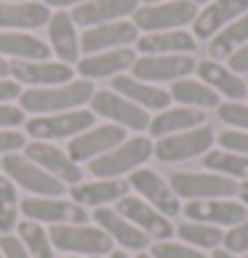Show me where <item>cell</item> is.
<instances>
[{
  "label": "cell",
  "mask_w": 248,
  "mask_h": 258,
  "mask_svg": "<svg viewBox=\"0 0 248 258\" xmlns=\"http://www.w3.org/2000/svg\"><path fill=\"white\" fill-rule=\"evenodd\" d=\"M96 91V83L75 78L64 85H48V88H22L16 104L27 117L32 114H59L70 109H83Z\"/></svg>",
  "instance_id": "6da1fadb"
},
{
  "label": "cell",
  "mask_w": 248,
  "mask_h": 258,
  "mask_svg": "<svg viewBox=\"0 0 248 258\" xmlns=\"http://www.w3.org/2000/svg\"><path fill=\"white\" fill-rule=\"evenodd\" d=\"M152 147H155V141L147 133L128 136L118 147H112L107 155L88 162L85 173H91V178H128L133 170L144 168L152 160Z\"/></svg>",
  "instance_id": "7a4b0ae2"
},
{
  "label": "cell",
  "mask_w": 248,
  "mask_h": 258,
  "mask_svg": "<svg viewBox=\"0 0 248 258\" xmlns=\"http://www.w3.org/2000/svg\"><path fill=\"white\" fill-rule=\"evenodd\" d=\"M96 114L88 107L83 109H70V112H59V114H32L24 120L22 133L27 141H51V144H67L72 141L78 133L88 131L91 125H96Z\"/></svg>",
  "instance_id": "3957f363"
},
{
  "label": "cell",
  "mask_w": 248,
  "mask_h": 258,
  "mask_svg": "<svg viewBox=\"0 0 248 258\" xmlns=\"http://www.w3.org/2000/svg\"><path fill=\"white\" fill-rule=\"evenodd\" d=\"M51 242L54 250L62 255H75V258H93L102 255L107 258L112 247L110 237L102 232L96 224L83 221V224H64V226H51Z\"/></svg>",
  "instance_id": "277c9868"
},
{
  "label": "cell",
  "mask_w": 248,
  "mask_h": 258,
  "mask_svg": "<svg viewBox=\"0 0 248 258\" xmlns=\"http://www.w3.org/2000/svg\"><path fill=\"white\" fill-rule=\"evenodd\" d=\"M0 173L11 178L19 192H24V197H64L67 195V186L62 181H56L43 168H37L30 157H24V152H11V155L0 157Z\"/></svg>",
  "instance_id": "5b68a950"
},
{
  "label": "cell",
  "mask_w": 248,
  "mask_h": 258,
  "mask_svg": "<svg viewBox=\"0 0 248 258\" xmlns=\"http://www.w3.org/2000/svg\"><path fill=\"white\" fill-rule=\"evenodd\" d=\"M88 109L96 114V120L112 122V125L128 131L131 136H136V133H147L150 117H152L150 112L136 107L133 101H128L126 96L115 93L112 88H96V91H93V96L88 101Z\"/></svg>",
  "instance_id": "8992f818"
},
{
  "label": "cell",
  "mask_w": 248,
  "mask_h": 258,
  "mask_svg": "<svg viewBox=\"0 0 248 258\" xmlns=\"http://www.w3.org/2000/svg\"><path fill=\"white\" fill-rule=\"evenodd\" d=\"M216 147V131L208 125H197L192 131H182L174 136L158 139L152 147V157L163 165H179V162L200 160L206 152H211Z\"/></svg>",
  "instance_id": "52a82bcc"
},
{
  "label": "cell",
  "mask_w": 248,
  "mask_h": 258,
  "mask_svg": "<svg viewBox=\"0 0 248 258\" xmlns=\"http://www.w3.org/2000/svg\"><path fill=\"white\" fill-rule=\"evenodd\" d=\"M168 184L182 203H200V200H222L235 197L237 184L211 170H174Z\"/></svg>",
  "instance_id": "ba28073f"
},
{
  "label": "cell",
  "mask_w": 248,
  "mask_h": 258,
  "mask_svg": "<svg viewBox=\"0 0 248 258\" xmlns=\"http://www.w3.org/2000/svg\"><path fill=\"white\" fill-rule=\"evenodd\" d=\"M197 3L192 0H166V3H152L139 6L131 22L136 24L139 35L147 32H171V30H184L195 22Z\"/></svg>",
  "instance_id": "9c48e42d"
},
{
  "label": "cell",
  "mask_w": 248,
  "mask_h": 258,
  "mask_svg": "<svg viewBox=\"0 0 248 258\" xmlns=\"http://www.w3.org/2000/svg\"><path fill=\"white\" fill-rule=\"evenodd\" d=\"M195 56L192 53H168V56H136L131 72L133 78L152 83V85H171L182 78L195 75Z\"/></svg>",
  "instance_id": "30bf717a"
},
{
  "label": "cell",
  "mask_w": 248,
  "mask_h": 258,
  "mask_svg": "<svg viewBox=\"0 0 248 258\" xmlns=\"http://www.w3.org/2000/svg\"><path fill=\"white\" fill-rule=\"evenodd\" d=\"M22 218L43 226H64L91 221V213L75 205L70 197H22Z\"/></svg>",
  "instance_id": "8fae6325"
},
{
  "label": "cell",
  "mask_w": 248,
  "mask_h": 258,
  "mask_svg": "<svg viewBox=\"0 0 248 258\" xmlns=\"http://www.w3.org/2000/svg\"><path fill=\"white\" fill-rule=\"evenodd\" d=\"M22 152H24V157H30L37 168H43L48 176L62 181L67 189L85 178V168L78 165V162L67 155V149L62 144H51V141H27Z\"/></svg>",
  "instance_id": "7c38bea8"
},
{
  "label": "cell",
  "mask_w": 248,
  "mask_h": 258,
  "mask_svg": "<svg viewBox=\"0 0 248 258\" xmlns=\"http://www.w3.org/2000/svg\"><path fill=\"white\" fill-rule=\"evenodd\" d=\"M128 186H131V195L141 197L147 205H152L155 210H160L163 216L174 218L182 213V200L174 195V189H171L168 178L160 176L155 168H139L133 170V173L126 178Z\"/></svg>",
  "instance_id": "4fadbf2b"
},
{
  "label": "cell",
  "mask_w": 248,
  "mask_h": 258,
  "mask_svg": "<svg viewBox=\"0 0 248 258\" xmlns=\"http://www.w3.org/2000/svg\"><path fill=\"white\" fill-rule=\"evenodd\" d=\"M128 136H131L128 131L112 125V122H96V125H91L88 131L78 133L72 141H67L64 149L78 165L85 168L88 162H93L102 155H107L112 147H118L120 141H126Z\"/></svg>",
  "instance_id": "5bb4252c"
},
{
  "label": "cell",
  "mask_w": 248,
  "mask_h": 258,
  "mask_svg": "<svg viewBox=\"0 0 248 258\" xmlns=\"http://www.w3.org/2000/svg\"><path fill=\"white\" fill-rule=\"evenodd\" d=\"M123 216L128 218V221L139 229L141 234L147 237L150 242H163V240H174L176 234V224L174 218L163 216L160 210H155L152 205H147L141 197L136 195H126L120 200V203L115 205Z\"/></svg>",
  "instance_id": "9a60e30c"
},
{
  "label": "cell",
  "mask_w": 248,
  "mask_h": 258,
  "mask_svg": "<svg viewBox=\"0 0 248 258\" xmlns=\"http://www.w3.org/2000/svg\"><path fill=\"white\" fill-rule=\"evenodd\" d=\"M126 195H131L126 178H83L67 189V197L88 213L96 208H115Z\"/></svg>",
  "instance_id": "2e32d148"
},
{
  "label": "cell",
  "mask_w": 248,
  "mask_h": 258,
  "mask_svg": "<svg viewBox=\"0 0 248 258\" xmlns=\"http://www.w3.org/2000/svg\"><path fill=\"white\" fill-rule=\"evenodd\" d=\"M91 224H96L102 232L110 237L112 247L126 250L131 255L133 253H144V250H150V245H152L118 208H96V210H91Z\"/></svg>",
  "instance_id": "e0dca14e"
},
{
  "label": "cell",
  "mask_w": 248,
  "mask_h": 258,
  "mask_svg": "<svg viewBox=\"0 0 248 258\" xmlns=\"http://www.w3.org/2000/svg\"><path fill=\"white\" fill-rule=\"evenodd\" d=\"M182 216L187 221H200L216 229H230L248 216V208L237 197L200 200V203H182Z\"/></svg>",
  "instance_id": "ac0fdd59"
},
{
  "label": "cell",
  "mask_w": 248,
  "mask_h": 258,
  "mask_svg": "<svg viewBox=\"0 0 248 258\" xmlns=\"http://www.w3.org/2000/svg\"><path fill=\"white\" fill-rule=\"evenodd\" d=\"M8 78L19 83L22 88H48V85H64L75 80V67L56 61V59H43V61H11Z\"/></svg>",
  "instance_id": "d6986e66"
},
{
  "label": "cell",
  "mask_w": 248,
  "mask_h": 258,
  "mask_svg": "<svg viewBox=\"0 0 248 258\" xmlns=\"http://www.w3.org/2000/svg\"><path fill=\"white\" fill-rule=\"evenodd\" d=\"M45 43H48L51 56L56 61H64L70 67L80 61V32L70 11H51V19L45 24Z\"/></svg>",
  "instance_id": "ffe728a7"
},
{
  "label": "cell",
  "mask_w": 248,
  "mask_h": 258,
  "mask_svg": "<svg viewBox=\"0 0 248 258\" xmlns=\"http://www.w3.org/2000/svg\"><path fill=\"white\" fill-rule=\"evenodd\" d=\"M139 40V30L131 19L123 22H110L99 27H88L80 32V51L85 53H102V51H118V48H131Z\"/></svg>",
  "instance_id": "44dd1931"
},
{
  "label": "cell",
  "mask_w": 248,
  "mask_h": 258,
  "mask_svg": "<svg viewBox=\"0 0 248 258\" xmlns=\"http://www.w3.org/2000/svg\"><path fill=\"white\" fill-rule=\"evenodd\" d=\"M133 61H136V51L133 48H118V51H102V53H85L80 61L75 64V78L83 80H112L118 75L131 72Z\"/></svg>",
  "instance_id": "7402d4cb"
},
{
  "label": "cell",
  "mask_w": 248,
  "mask_h": 258,
  "mask_svg": "<svg viewBox=\"0 0 248 258\" xmlns=\"http://www.w3.org/2000/svg\"><path fill=\"white\" fill-rule=\"evenodd\" d=\"M248 14V0H211L203 8H197V16L192 22L195 40H211L216 32H222L227 24Z\"/></svg>",
  "instance_id": "603a6c76"
},
{
  "label": "cell",
  "mask_w": 248,
  "mask_h": 258,
  "mask_svg": "<svg viewBox=\"0 0 248 258\" xmlns=\"http://www.w3.org/2000/svg\"><path fill=\"white\" fill-rule=\"evenodd\" d=\"M197 80H203L214 93H219L222 101H245L248 99V83L235 75L224 61H214V59H203L195 67Z\"/></svg>",
  "instance_id": "cb8c5ba5"
},
{
  "label": "cell",
  "mask_w": 248,
  "mask_h": 258,
  "mask_svg": "<svg viewBox=\"0 0 248 258\" xmlns=\"http://www.w3.org/2000/svg\"><path fill=\"white\" fill-rule=\"evenodd\" d=\"M141 3L139 0H85L83 6L72 8L70 16L72 22L88 30V27H99V24H110V22H123L136 14V8Z\"/></svg>",
  "instance_id": "d4e9b609"
},
{
  "label": "cell",
  "mask_w": 248,
  "mask_h": 258,
  "mask_svg": "<svg viewBox=\"0 0 248 258\" xmlns=\"http://www.w3.org/2000/svg\"><path fill=\"white\" fill-rule=\"evenodd\" d=\"M51 8L40 0L0 3V32H35L48 24Z\"/></svg>",
  "instance_id": "484cf974"
},
{
  "label": "cell",
  "mask_w": 248,
  "mask_h": 258,
  "mask_svg": "<svg viewBox=\"0 0 248 258\" xmlns=\"http://www.w3.org/2000/svg\"><path fill=\"white\" fill-rule=\"evenodd\" d=\"M110 88L120 93V96H126L128 101H133L136 107H141L144 112L155 114L160 109L171 107V96H168V88L163 85H152V83H144L139 78H133V75H118V78L110 80Z\"/></svg>",
  "instance_id": "4316f807"
},
{
  "label": "cell",
  "mask_w": 248,
  "mask_h": 258,
  "mask_svg": "<svg viewBox=\"0 0 248 258\" xmlns=\"http://www.w3.org/2000/svg\"><path fill=\"white\" fill-rule=\"evenodd\" d=\"M206 114L203 109H192V107H179V104H171V107L155 112L150 117V128H147V136L152 141L158 139H166V136H174V133H182V131H192L197 125H206Z\"/></svg>",
  "instance_id": "83f0119b"
},
{
  "label": "cell",
  "mask_w": 248,
  "mask_h": 258,
  "mask_svg": "<svg viewBox=\"0 0 248 258\" xmlns=\"http://www.w3.org/2000/svg\"><path fill=\"white\" fill-rule=\"evenodd\" d=\"M139 56H168V53H192L197 48V40L192 32L187 30H171V32H147L139 35V40L133 43Z\"/></svg>",
  "instance_id": "f1b7e54d"
},
{
  "label": "cell",
  "mask_w": 248,
  "mask_h": 258,
  "mask_svg": "<svg viewBox=\"0 0 248 258\" xmlns=\"http://www.w3.org/2000/svg\"><path fill=\"white\" fill-rule=\"evenodd\" d=\"M0 56L6 61H43L51 59V48L35 32H0Z\"/></svg>",
  "instance_id": "f546056e"
},
{
  "label": "cell",
  "mask_w": 248,
  "mask_h": 258,
  "mask_svg": "<svg viewBox=\"0 0 248 258\" xmlns=\"http://www.w3.org/2000/svg\"><path fill=\"white\" fill-rule=\"evenodd\" d=\"M168 96H171V104H179V107H192V109H203V112H211L216 109L222 99L219 93H214L203 80L197 78H182L176 83L168 85Z\"/></svg>",
  "instance_id": "4dcf8cb0"
},
{
  "label": "cell",
  "mask_w": 248,
  "mask_h": 258,
  "mask_svg": "<svg viewBox=\"0 0 248 258\" xmlns=\"http://www.w3.org/2000/svg\"><path fill=\"white\" fill-rule=\"evenodd\" d=\"M243 43H248V14L235 19L232 24H227L222 32H216L211 40H208V59L227 61Z\"/></svg>",
  "instance_id": "1f68e13d"
},
{
  "label": "cell",
  "mask_w": 248,
  "mask_h": 258,
  "mask_svg": "<svg viewBox=\"0 0 248 258\" xmlns=\"http://www.w3.org/2000/svg\"><path fill=\"white\" fill-rule=\"evenodd\" d=\"M200 162H203V170L219 173V176L235 181V184H245L248 181V157H240V155H232L227 149L214 147L211 152H206L200 157Z\"/></svg>",
  "instance_id": "d6a6232c"
},
{
  "label": "cell",
  "mask_w": 248,
  "mask_h": 258,
  "mask_svg": "<svg viewBox=\"0 0 248 258\" xmlns=\"http://www.w3.org/2000/svg\"><path fill=\"white\" fill-rule=\"evenodd\" d=\"M179 242H184L195 250H203V253H211L216 247H222L224 242V229H216V226H208V224H200V221H184L176 224V234Z\"/></svg>",
  "instance_id": "836d02e7"
},
{
  "label": "cell",
  "mask_w": 248,
  "mask_h": 258,
  "mask_svg": "<svg viewBox=\"0 0 248 258\" xmlns=\"http://www.w3.org/2000/svg\"><path fill=\"white\" fill-rule=\"evenodd\" d=\"M14 234L19 237V242L27 247V253H30L32 258H56V250H54V242H51L48 226L22 218V221L16 224Z\"/></svg>",
  "instance_id": "e575fe53"
},
{
  "label": "cell",
  "mask_w": 248,
  "mask_h": 258,
  "mask_svg": "<svg viewBox=\"0 0 248 258\" xmlns=\"http://www.w3.org/2000/svg\"><path fill=\"white\" fill-rule=\"evenodd\" d=\"M22 221V192L11 178L0 173V234H14Z\"/></svg>",
  "instance_id": "d590c367"
},
{
  "label": "cell",
  "mask_w": 248,
  "mask_h": 258,
  "mask_svg": "<svg viewBox=\"0 0 248 258\" xmlns=\"http://www.w3.org/2000/svg\"><path fill=\"white\" fill-rule=\"evenodd\" d=\"M216 117L232 131H248V101H222L216 107Z\"/></svg>",
  "instance_id": "8d00e7d4"
},
{
  "label": "cell",
  "mask_w": 248,
  "mask_h": 258,
  "mask_svg": "<svg viewBox=\"0 0 248 258\" xmlns=\"http://www.w3.org/2000/svg\"><path fill=\"white\" fill-rule=\"evenodd\" d=\"M150 255L152 258H208V253L195 250L179 240H163V242H152L150 245Z\"/></svg>",
  "instance_id": "74e56055"
},
{
  "label": "cell",
  "mask_w": 248,
  "mask_h": 258,
  "mask_svg": "<svg viewBox=\"0 0 248 258\" xmlns=\"http://www.w3.org/2000/svg\"><path fill=\"white\" fill-rule=\"evenodd\" d=\"M224 250H230L235 255H248V216L240 224H235L230 229H224Z\"/></svg>",
  "instance_id": "f35d334b"
},
{
  "label": "cell",
  "mask_w": 248,
  "mask_h": 258,
  "mask_svg": "<svg viewBox=\"0 0 248 258\" xmlns=\"http://www.w3.org/2000/svg\"><path fill=\"white\" fill-rule=\"evenodd\" d=\"M216 147L232 152V155L248 157V131H232V128L219 131L216 133Z\"/></svg>",
  "instance_id": "ab89813d"
},
{
  "label": "cell",
  "mask_w": 248,
  "mask_h": 258,
  "mask_svg": "<svg viewBox=\"0 0 248 258\" xmlns=\"http://www.w3.org/2000/svg\"><path fill=\"white\" fill-rule=\"evenodd\" d=\"M27 114L19 104H0V131H22Z\"/></svg>",
  "instance_id": "60d3db41"
},
{
  "label": "cell",
  "mask_w": 248,
  "mask_h": 258,
  "mask_svg": "<svg viewBox=\"0 0 248 258\" xmlns=\"http://www.w3.org/2000/svg\"><path fill=\"white\" fill-rule=\"evenodd\" d=\"M27 144V136L22 131H0V157L11 155V152H22Z\"/></svg>",
  "instance_id": "b9f144b4"
},
{
  "label": "cell",
  "mask_w": 248,
  "mask_h": 258,
  "mask_svg": "<svg viewBox=\"0 0 248 258\" xmlns=\"http://www.w3.org/2000/svg\"><path fill=\"white\" fill-rule=\"evenodd\" d=\"M0 250H3V258H32L16 234H0Z\"/></svg>",
  "instance_id": "7bdbcfd3"
},
{
  "label": "cell",
  "mask_w": 248,
  "mask_h": 258,
  "mask_svg": "<svg viewBox=\"0 0 248 258\" xmlns=\"http://www.w3.org/2000/svg\"><path fill=\"white\" fill-rule=\"evenodd\" d=\"M227 67H230V70L235 72V75H248V43H243L240 48H237L230 59H227Z\"/></svg>",
  "instance_id": "ee69618b"
},
{
  "label": "cell",
  "mask_w": 248,
  "mask_h": 258,
  "mask_svg": "<svg viewBox=\"0 0 248 258\" xmlns=\"http://www.w3.org/2000/svg\"><path fill=\"white\" fill-rule=\"evenodd\" d=\"M19 93H22V85L11 78H0V104H16Z\"/></svg>",
  "instance_id": "f6af8a7d"
},
{
  "label": "cell",
  "mask_w": 248,
  "mask_h": 258,
  "mask_svg": "<svg viewBox=\"0 0 248 258\" xmlns=\"http://www.w3.org/2000/svg\"><path fill=\"white\" fill-rule=\"evenodd\" d=\"M43 6H48L51 11H72V8L83 6L85 0H40Z\"/></svg>",
  "instance_id": "bcb514c9"
},
{
  "label": "cell",
  "mask_w": 248,
  "mask_h": 258,
  "mask_svg": "<svg viewBox=\"0 0 248 258\" xmlns=\"http://www.w3.org/2000/svg\"><path fill=\"white\" fill-rule=\"evenodd\" d=\"M235 197L248 208V181H245V184H237V195H235Z\"/></svg>",
  "instance_id": "7dc6e473"
},
{
  "label": "cell",
  "mask_w": 248,
  "mask_h": 258,
  "mask_svg": "<svg viewBox=\"0 0 248 258\" xmlns=\"http://www.w3.org/2000/svg\"><path fill=\"white\" fill-rule=\"evenodd\" d=\"M208 258H240V255H235V253H230V250H224V247H216V250L208 253Z\"/></svg>",
  "instance_id": "c3c4849f"
},
{
  "label": "cell",
  "mask_w": 248,
  "mask_h": 258,
  "mask_svg": "<svg viewBox=\"0 0 248 258\" xmlns=\"http://www.w3.org/2000/svg\"><path fill=\"white\" fill-rule=\"evenodd\" d=\"M8 72H11V61H6L0 56V78H8Z\"/></svg>",
  "instance_id": "681fc988"
},
{
  "label": "cell",
  "mask_w": 248,
  "mask_h": 258,
  "mask_svg": "<svg viewBox=\"0 0 248 258\" xmlns=\"http://www.w3.org/2000/svg\"><path fill=\"white\" fill-rule=\"evenodd\" d=\"M107 258H133L131 253H126V250H118V247H115V250H112Z\"/></svg>",
  "instance_id": "f907efd6"
},
{
  "label": "cell",
  "mask_w": 248,
  "mask_h": 258,
  "mask_svg": "<svg viewBox=\"0 0 248 258\" xmlns=\"http://www.w3.org/2000/svg\"><path fill=\"white\" fill-rule=\"evenodd\" d=\"M141 6H152V3H166V0H139Z\"/></svg>",
  "instance_id": "816d5d0a"
},
{
  "label": "cell",
  "mask_w": 248,
  "mask_h": 258,
  "mask_svg": "<svg viewBox=\"0 0 248 258\" xmlns=\"http://www.w3.org/2000/svg\"><path fill=\"white\" fill-rule=\"evenodd\" d=\"M133 258H152V255H150V250H144V253H133Z\"/></svg>",
  "instance_id": "f5cc1de1"
},
{
  "label": "cell",
  "mask_w": 248,
  "mask_h": 258,
  "mask_svg": "<svg viewBox=\"0 0 248 258\" xmlns=\"http://www.w3.org/2000/svg\"><path fill=\"white\" fill-rule=\"evenodd\" d=\"M192 3H197V6H206V3H211V0H192Z\"/></svg>",
  "instance_id": "db71d44e"
},
{
  "label": "cell",
  "mask_w": 248,
  "mask_h": 258,
  "mask_svg": "<svg viewBox=\"0 0 248 258\" xmlns=\"http://www.w3.org/2000/svg\"><path fill=\"white\" fill-rule=\"evenodd\" d=\"M0 3H16V0H0Z\"/></svg>",
  "instance_id": "11a10c76"
},
{
  "label": "cell",
  "mask_w": 248,
  "mask_h": 258,
  "mask_svg": "<svg viewBox=\"0 0 248 258\" xmlns=\"http://www.w3.org/2000/svg\"><path fill=\"white\" fill-rule=\"evenodd\" d=\"M62 258H75V255H62Z\"/></svg>",
  "instance_id": "9f6ffc18"
},
{
  "label": "cell",
  "mask_w": 248,
  "mask_h": 258,
  "mask_svg": "<svg viewBox=\"0 0 248 258\" xmlns=\"http://www.w3.org/2000/svg\"><path fill=\"white\" fill-rule=\"evenodd\" d=\"M0 258H3V250H0Z\"/></svg>",
  "instance_id": "6f0895ef"
},
{
  "label": "cell",
  "mask_w": 248,
  "mask_h": 258,
  "mask_svg": "<svg viewBox=\"0 0 248 258\" xmlns=\"http://www.w3.org/2000/svg\"><path fill=\"white\" fill-rule=\"evenodd\" d=\"M93 258H102V255H93Z\"/></svg>",
  "instance_id": "680465c9"
},
{
  "label": "cell",
  "mask_w": 248,
  "mask_h": 258,
  "mask_svg": "<svg viewBox=\"0 0 248 258\" xmlns=\"http://www.w3.org/2000/svg\"><path fill=\"white\" fill-rule=\"evenodd\" d=\"M245 258H248V255H245Z\"/></svg>",
  "instance_id": "91938a15"
}]
</instances>
